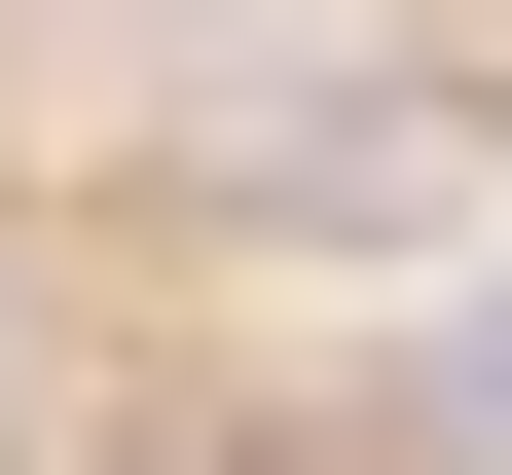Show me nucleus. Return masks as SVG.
I'll return each instance as SVG.
<instances>
[{
  "mask_svg": "<svg viewBox=\"0 0 512 475\" xmlns=\"http://www.w3.org/2000/svg\"><path fill=\"white\" fill-rule=\"evenodd\" d=\"M0 475H147V439L74 402V329H37V293H0Z\"/></svg>",
  "mask_w": 512,
  "mask_h": 475,
  "instance_id": "2",
  "label": "nucleus"
},
{
  "mask_svg": "<svg viewBox=\"0 0 512 475\" xmlns=\"http://www.w3.org/2000/svg\"><path fill=\"white\" fill-rule=\"evenodd\" d=\"M403 439H439V475H512V256H476V293L403 329Z\"/></svg>",
  "mask_w": 512,
  "mask_h": 475,
  "instance_id": "1",
  "label": "nucleus"
}]
</instances>
